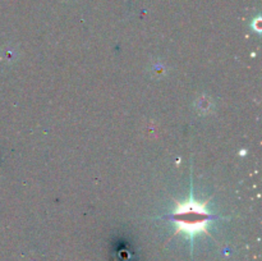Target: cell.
Returning a JSON list of instances; mask_svg holds the SVG:
<instances>
[{
	"label": "cell",
	"instance_id": "cell-1",
	"mask_svg": "<svg viewBox=\"0 0 262 261\" xmlns=\"http://www.w3.org/2000/svg\"><path fill=\"white\" fill-rule=\"evenodd\" d=\"M206 205L207 202L196 201L192 196L186 201L177 202V207L173 212L177 233H184L191 237L199 233H207L211 214L206 209Z\"/></svg>",
	"mask_w": 262,
	"mask_h": 261
}]
</instances>
